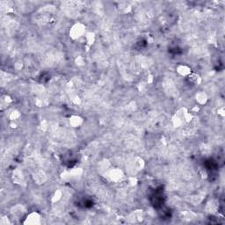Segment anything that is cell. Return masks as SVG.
I'll use <instances>...</instances> for the list:
<instances>
[{
  "instance_id": "obj_5",
  "label": "cell",
  "mask_w": 225,
  "mask_h": 225,
  "mask_svg": "<svg viewBox=\"0 0 225 225\" xmlns=\"http://www.w3.org/2000/svg\"><path fill=\"white\" fill-rule=\"evenodd\" d=\"M25 212H26V209H25V208L22 205L15 206V207L12 208V215H15V216H18V217L22 216Z\"/></svg>"
},
{
  "instance_id": "obj_11",
  "label": "cell",
  "mask_w": 225,
  "mask_h": 225,
  "mask_svg": "<svg viewBox=\"0 0 225 225\" xmlns=\"http://www.w3.org/2000/svg\"><path fill=\"white\" fill-rule=\"evenodd\" d=\"M134 167L136 169V170H142V167L144 166V162L142 160V158L140 157H136L134 161V164H133Z\"/></svg>"
},
{
  "instance_id": "obj_7",
  "label": "cell",
  "mask_w": 225,
  "mask_h": 225,
  "mask_svg": "<svg viewBox=\"0 0 225 225\" xmlns=\"http://www.w3.org/2000/svg\"><path fill=\"white\" fill-rule=\"evenodd\" d=\"M195 98L196 101L199 103L200 105H204L208 101V96H207V94L204 92H200V93H197Z\"/></svg>"
},
{
  "instance_id": "obj_4",
  "label": "cell",
  "mask_w": 225,
  "mask_h": 225,
  "mask_svg": "<svg viewBox=\"0 0 225 225\" xmlns=\"http://www.w3.org/2000/svg\"><path fill=\"white\" fill-rule=\"evenodd\" d=\"M177 72L180 74V76L183 77H188L192 73L191 68L189 66H187L186 64H181L177 67Z\"/></svg>"
},
{
  "instance_id": "obj_13",
  "label": "cell",
  "mask_w": 225,
  "mask_h": 225,
  "mask_svg": "<svg viewBox=\"0 0 225 225\" xmlns=\"http://www.w3.org/2000/svg\"><path fill=\"white\" fill-rule=\"evenodd\" d=\"M20 116V112H18V111H12V112L10 114V119L12 121H15V120H17L18 118Z\"/></svg>"
},
{
  "instance_id": "obj_1",
  "label": "cell",
  "mask_w": 225,
  "mask_h": 225,
  "mask_svg": "<svg viewBox=\"0 0 225 225\" xmlns=\"http://www.w3.org/2000/svg\"><path fill=\"white\" fill-rule=\"evenodd\" d=\"M85 32V26L81 23L75 24L69 30V36L73 40H77L83 36V34Z\"/></svg>"
},
{
  "instance_id": "obj_3",
  "label": "cell",
  "mask_w": 225,
  "mask_h": 225,
  "mask_svg": "<svg viewBox=\"0 0 225 225\" xmlns=\"http://www.w3.org/2000/svg\"><path fill=\"white\" fill-rule=\"evenodd\" d=\"M107 174H108V179L113 181L120 180L123 176L122 171H121L120 169H111V170L108 171Z\"/></svg>"
},
{
  "instance_id": "obj_15",
  "label": "cell",
  "mask_w": 225,
  "mask_h": 225,
  "mask_svg": "<svg viewBox=\"0 0 225 225\" xmlns=\"http://www.w3.org/2000/svg\"><path fill=\"white\" fill-rule=\"evenodd\" d=\"M61 195H62V193H61V192H59V191L56 192V193L55 194V195H54V200H55H55H56V201H58L59 199L61 198Z\"/></svg>"
},
{
  "instance_id": "obj_6",
  "label": "cell",
  "mask_w": 225,
  "mask_h": 225,
  "mask_svg": "<svg viewBox=\"0 0 225 225\" xmlns=\"http://www.w3.org/2000/svg\"><path fill=\"white\" fill-rule=\"evenodd\" d=\"M83 122V119L80 117V116H77V115H74L72 117L69 119V124L70 126H72L73 127H77L80 126Z\"/></svg>"
},
{
  "instance_id": "obj_9",
  "label": "cell",
  "mask_w": 225,
  "mask_h": 225,
  "mask_svg": "<svg viewBox=\"0 0 225 225\" xmlns=\"http://www.w3.org/2000/svg\"><path fill=\"white\" fill-rule=\"evenodd\" d=\"M11 102H12V98H11L9 96H7V95L3 96V97L1 98V109L4 110L5 108L8 107V105H9Z\"/></svg>"
},
{
  "instance_id": "obj_10",
  "label": "cell",
  "mask_w": 225,
  "mask_h": 225,
  "mask_svg": "<svg viewBox=\"0 0 225 225\" xmlns=\"http://www.w3.org/2000/svg\"><path fill=\"white\" fill-rule=\"evenodd\" d=\"M188 79H189V81H190L191 83L194 84H198L201 83V77L195 73L190 74V75L188 76Z\"/></svg>"
},
{
  "instance_id": "obj_2",
  "label": "cell",
  "mask_w": 225,
  "mask_h": 225,
  "mask_svg": "<svg viewBox=\"0 0 225 225\" xmlns=\"http://www.w3.org/2000/svg\"><path fill=\"white\" fill-rule=\"evenodd\" d=\"M41 223V215L37 212H32L27 215L24 221V224H40Z\"/></svg>"
},
{
  "instance_id": "obj_14",
  "label": "cell",
  "mask_w": 225,
  "mask_h": 225,
  "mask_svg": "<svg viewBox=\"0 0 225 225\" xmlns=\"http://www.w3.org/2000/svg\"><path fill=\"white\" fill-rule=\"evenodd\" d=\"M0 223L2 225H7V224H10L11 223L9 222V220H8V217H3L2 219H1V221H0Z\"/></svg>"
},
{
  "instance_id": "obj_12",
  "label": "cell",
  "mask_w": 225,
  "mask_h": 225,
  "mask_svg": "<svg viewBox=\"0 0 225 225\" xmlns=\"http://www.w3.org/2000/svg\"><path fill=\"white\" fill-rule=\"evenodd\" d=\"M85 37H86V41H87V42H88L89 44H93L94 39H95L94 34H92V33H88V34H86Z\"/></svg>"
},
{
  "instance_id": "obj_8",
  "label": "cell",
  "mask_w": 225,
  "mask_h": 225,
  "mask_svg": "<svg viewBox=\"0 0 225 225\" xmlns=\"http://www.w3.org/2000/svg\"><path fill=\"white\" fill-rule=\"evenodd\" d=\"M34 181L37 182L38 184H42L46 180V175H45L44 171H37L34 176Z\"/></svg>"
}]
</instances>
